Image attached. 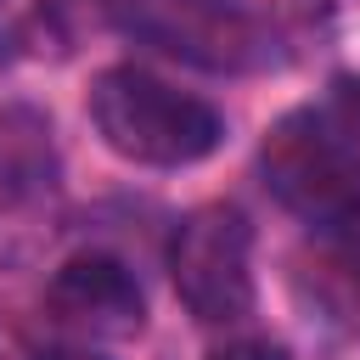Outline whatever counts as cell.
Masks as SVG:
<instances>
[{
    "mask_svg": "<svg viewBox=\"0 0 360 360\" xmlns=\"http://www.w3.org/2000/svg\"><path fill=\"white\" fill-rule=\"evenodd\" d=\"M90 124L107 152L141 169H191L225 141V118L202 96L135 62H112L90 79Z\"/></svg>",
    "mask_w": 360,
    "mask_h": 360,
    "instance_id": "6da1fadb",
    "label": "cell"
},
{
    "mask_svg": "<svg viewBox=\"0 0 360 360\" xmlns=\"http://www.w3.org/2000/svg\"><path fill=\"white\" fill-rule=\"evenodd\" d=\"M259 180L292 219L315 231L360 225V146L332 112H281L259 141Z\"/></svg>",
    "mask_w": 360,
    "mask_h": 360,
    "instance_id": "7a4b0ae2",
    "label": "cell"
},
{
    "mask_svg": "<svg viewBox=\"0 0 360 360\" xmlns=\"http://www.w3.org/2000/svg\"><path fill=\"white\" fill-rule=\"evenodd\" d=\"M169 281L191 321L231 326L253 309V225L231 202L191 208L169 236Z\"/></svg>",
    "mask_w": 360,
    "mask_h": 360,
    "instance_id": "3957f363",
    "label": "cell"
},
{
    "mask_svg": "<svg viewBox=\"0 0 360 360\" xmlns=\"http://www.w3.org/2000/svg\"><path fill=\"white\" fill-rule=\"evenodd\" d=\"M51 309L56 321L79 326V332H96V338H129L141 332L146 321V298H141V281L124 259L112 253H73L56 276H51Z\"/></svg>",
    "mask_w": 360,
    "mask_h": 360,
    "instance_id": "277c9868",
    "label": "cell"
},
{
    "mask_svg": "<svg viewBox=\"0 0 360 360\" xmlns=\"http://www.w3.org/2000/svg\"><path fill=\"white\" fill-rule=\"evenodd\" d=\"M56 186L51 118L28 101L0 107V197H39Z\"/></svg>",
    "mask_w": 360,
    "mask_h": 360,
    "instance_id": "5b68a950",
    "label": "cell"
},
{
    "mask_svg": "<svg viewBox=\"0 0 360 360\" xmlns=\"http://www.w3.org/2000/svg\"><path fill=\"white\" fill-rule=\"evenodd\" d=\"M332 107H338L343 129L360 135V73H338V79H332Z\"/></svg>",
    "mask_w": 360,
    "mask_h": 360,
    "instance_id": "8992f818",
    "label": "cell"
},
{
    "mask_svg": "<svg viewBox=\"0 0 360 360\" xmlns=\"http://www.w3.org/2000/svg\"><path fill=\"white\" fill-rule=\"evenodd\" d=\"M208 360H287V349L281 343H264V338H236V343L214 349Z\"/></svg>",
    "mask_w": 360,
    "mask_h": 360,
    "instance_id": "52a82bcc",
    "label": "cell"
},
{
    "mask_svg": "<svg viewBox=\"0 0 360 360\" xmlns=\"http://www.w3.org/2000/svg\"><path fill=\"white\" fill-rule=\"evenodd\" d=\"M28 360H101L90 343H45V349H34Z\"/></svg>",
    "mask_w": 360,
    "mask_h": 360,
    "instance_id": "ba28073f",
    "label": "cell"
}]
</instances>
